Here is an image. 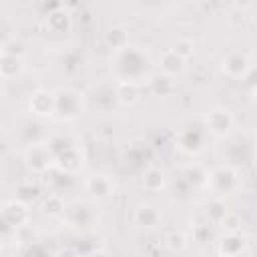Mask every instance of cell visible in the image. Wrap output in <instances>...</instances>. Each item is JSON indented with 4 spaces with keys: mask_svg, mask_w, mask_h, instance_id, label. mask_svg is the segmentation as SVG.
I'll list each match as a JSON object with an SVG mask.
<instances>
[{
    "mask_svg": "<svg viewBox=\"0 0 257 257\" xmlns=\"http://www.w3.org/2000/svg\"><path fill=\"white\" fill-rule=\"evenodd\" d=\"M207 187L213 191L215 197L225 199V195H233L241 187V173L233 165H219L209 171Z\"/></svg>",
    "mask_w": 257,
    "mask_h": 257,
    "instance_id": "obj_1",
    "label": "cell"
},
{
    "mask_svg": "<svg viewBox=\"0 0 257 257\" xmlns=\"http://www.w3.org/2000/svg\"><path fill=\"white\" fill-rule=\"evenodd\" d=\"M84 110V94L76 88H62L54 92V114L60 118H76Z\"/></svg>",
    "mask_w": 257,
    "mask_h": 257,
    "instance_id": "obj_2",
    "label": "cell"
},
{
    "mask_svg": "<svg viewBox=\"0 0 257 257\" xmlns=\"http://www.w3.org/2000/svg\"><path fill=\"white\" fill-rule=\"evenodd\" d=\"M24 163L32 173L42 175L54 167V153L50 151L46 141H34L24 151Z\"/></svg>",
    "mask_w": 257,
    "mask_h": 257,
    "instance_id": "obj_3",
    "label": "cell"
},
{
    "mask_svg": "<svg viewBox=\"0 0 257 257\" xmlns=\"http://www.w3.org/2000/svg\"><path fill=\"white\" fill-rule=\"evenodd\" d=\"M235 126V116L227 106H213L207 114H205V128L209 135L217 137V139H225L227 135H231Z\"/></svg>",
    "mask_w": 257,
    "mask_h": 257,
    "instance_id": "obj_4",
    "label": "cell"
},
{
    "mask_svg": "<svg viewBox=\"0 0 257 257\" xmlns=\"http://www.w3.org/2000/svg\"><path fill=\"white\" fill-rule=\"evenodd\" d=\"M249 56L241 50H231L221 58V70L231 80H243V76L249 72Z\"/></svg>",
    "mask_w": 257,
    "mask_h": 257,
    "instance_id": "obj_5",
    "label": "cell"
},
{
    "mask_svg": "<svg viewBox=\"0 0 257 257\" xmlns=\"http://www.w3.org/2000/svg\"><path fill=\"white\" fill-rule=\"evenodd\" d=\"M54 167L64 175H74L84 167V151L78 145H70L62 153L54 155Z\"/></svg>",
    "mask_w": 257,
    "mask_h": 257,
    "instance_id": "obj_6",
    "label": "cell"
},
{
    "mask_svg": "<svg viewBox=\"0 0 257 257\" xmlns=\"http://www.w3.org/2000/svg\"><path fill=\"white\" fill-rule=\"evenodd\" d=\"M0 217L4 219V223L12 229H20L24 225H28L30 221V209L24 201L16 199V201H6L0 207Z\"/></svg>",
    "mask_w": 257,
    "mask_h": 257,
    "instance_id": "obj_7",
    "label": "cell"
},
{
    "mask_svg": "<svg viewBox=\"0 0 257 257\" xmlns=\"http://www.w3.org/2000/svg\"><path fill=\"white\" fill-rule=\"evenodd\" d=\"M133 221L137 227H141L145 231H153L163 225V213L153 203H139L133 211Z\"/></svg>",
    "mask_w": 257,
    "mask_h": 257,
    "instance_id": "obj_8",
    "label": "cell"
},
{
    "mask_svg": "<svg viewBox=\"0 0 257 257\" xmlns=\"http://www.w3.org/2000/svg\"><path fill=\"white\" fill-rule=\"evenodd\" d=\"M203 143H205V133L203 128H197V126L181 128L175 137V147L187 155H197L203 149Z\"/></svg>",
    "mask_w": 257,
    "mask_h": 257,
    "instance_id": "obj_9",
    "label": "cell"
},
{
    "mask_svg": "<svg viewBox=\"0 0 257 257\" xmlns=\"http://www.w3.org/2000/svg\"><path fill=\"white\" fill-rule=\"evenodd\" d=\"M84 187L94 199H108V197H112L116 193V183L106 173H94V175L86 177Z\"/></svg>",
    "mask_w": 257,
    "mask_h": 257,
    "instance_id": "obj_10",
    "label": "cell"
},
{
    "mask_svg": "<svg viewBox=\"0 0 257 257\" xmlns=\"http://www.w3.org/2000/svg\"><path fill=\"white\" fill-rule=\"evenodd\" d=\"M245 249H247V239L241 233H225L217 243L219 257H241Z\"/></svg>",
    "mask_w": 257,
    "mask_h": 257,
    "instance_id": "obj_11",
    "label": "cell"
},
{
    "mask_svg": "<svg viewBox=\"0 0 257 257\" xmlns=\"http://www.w3.org/2000/svg\"><path fill=\"white\" fill-rule=\"evenodd\" d=\"M28 108L30 112L38 114V116H50L54 114V92L50 90H34L28 98Z\"/></svg>",
    "mask_w": 257,
    "mask_h": 257,
    "instance_id": "obj_12",
    "label": "cell"
},
{
    "mask_svg": "<svg viewBox=\"0 0 257 257\" xmlns=\"http://www.w3.org/2000/svg\"><path fill=\"white\" fill-rule=\"evenodd\" d=\"M159 66H161V74L175 78V76H181L187 70V60L183 56H179L175 50L167 48L159 58Z\"/></svg>",
    "mask_w": 257,
    "mask_h": 257,
    "instance_id": "obj_13",
    "label": "cell"
},
{
    "mask_svg": "<svg viewBox=\"0 0 257 257\" xmlns=\"http://www.w3.org/2000/svg\"><path fill=\"white\" fill-rule=\"evenodd\" d=\"M114 100L118 104H122V106H133L139 100V84L135 80H126V78L116 82V86H114Z\"/></svg>",
    "mask_w": 257,
    "mask_h": 257,
    "instance_id": "obj_14",
    "label": "cell"
},
{
    "mask_svg": "<svg viewBox=\"0 0 257 257\" xmlns=\"http://www.w3.org/2000/svg\"><path fill=\"white\" fill-rule=\"evenodd\" d=\"M143 189L149 193H159L167 187V173L161 167H149L143 173Z\"/></svg>",
    "mask_w": 257,
    "mask_h": 257,
    "instance_id": "obj_15",
    "label": "cell"
},
{
    "mask_svg": "<svg viewBox=\"0 0 257 257\" xmlns=\"http://www.w3.org/2000/svg\"><path fill=\"white\" fill-rule=\"evenodd\" d=\"M24 70V62L20 56H14V54H6L0 50V76L10 80V78H16L20 72Z\"/></svg>",
    "mask_w": 257,
    "mask_h": 257,
    "instance_id": "obj_16",
    "label": "cell"
},
{
    "mask_svg": "<svg viewBox=\"0 0 257 257\" xmlns=\"http://www.w3.org/2000/svg\"><path fill=\"white\" fill-rule=\"evenodd\" d=\"M207 177L209 171L201 165V163H189L183 167V179L191 185V187H207Z\"/></svg>",
    "mask_w": 257,
    "mask_h": 257,
    "instance_id": "obj_17",
    "label": "cell"
},
{
    "mask_svg": "<svg viewBox=\"0 0 257 257\" xmlns=\"http://www.w3.org/2000/svg\"><path fill=\"white\" fill-rule=\"evenodd\" d=\"M40 207H42V213L48 215V217H52V219H58V217H62L66 213V203L62 199V195H58V193L46 195L42 199V205Z\"/></svg>",
    "mask_w": 257,
    "mask_h": 257,
    "instance_id": "obj_18",
    "label": "cell"
},
{
    "mask_svg": "<svg viewBox=\"0 0 257 257\" xmlns=\"http://www.w3.org/2000/svg\"><path fill=\"white\" fill-rule=\"evenodd\" d=\"M104 42H106L112 50L120 52V50H124V48L128 46V30L122 28V26H110V28L106 30V34H104Z\"/></svg>",
    "mask_w": 257,
    "mask_h": 257,
    "instance_id": "obj_19",
    "label": "cell"
},
{
    "mask_svg": "<svg viewBox=\"0 0 257 257\" xmlns=\"http://www.w3.org/2000/svg\"><path fill=\"white\" fill-rule=\"evenodd\" d=\"M149 88H151V92H153L155 96L167 98V96H171L173 90H175V80H173L171 76H165V74H155V76L151 78V82H149Z\"/></svg>",
    "mask_w": 257,
    "mask_h": 257,
    "instance_id": "obj_20",
    "label": "cell"
},
{
    "mask_svg": "<svg viewBox=\"0 0 257 257\" xmlns=\"http://www.w3.org/2000/svg\"><path fill=\"white\" fill-rule=\"evenodd\" d=\"M46 24L54 32H64V30H68L72 26V20L64 10H54V12H50L46 16Z\"/></svg>",
    "mask_w": 257,
    "mask_h": 257,
    "instance_id": "obj_21",
    "label": "cell"
},
{
    "mask_svg": "<svg viewBox=\"0 0 257 257\" xmlns=\"http://www.w3.org/2000/svg\"><path fill=\"white\" fill-rule=\"evenodd\" d=\"M225 233H241V229H243V217L239 215V213H235V211H227L221 219H219V223H217Z\"/></svg>",
    "mask_w": 257,
    "mask_h": 257,
    "instance_id": "obj_22",
    "label": "cell"
},
{
    "mask_svg": "<svg viewBox=\"0 0 257 257\" xmlns=\"http://www.w3.org/2000/svg\"><path fill=\"white\" fill-rule=\"evenodd\" d=\"M229 209H227V205H225V199H221V197H211V201L207 203V215H209V219L213 221V223H219V219L227 213Z\"/></svg>",
    "mask_w": 257,
    "mask_h": 257,
    "instance_id": "obj_23",
    "label": "cell"
},
{
    "mask_svg": "<svg viewBox=\"0 0 257 257\" xmlns=\"http://www.w3.org/2000/svg\"><path fill=\"white\" fill-rule=\"evenodd\" d=\"M163 245L169 249V251H183L185 247H187V237H185V233H181V231H171V233H167L165 235V239H163Z\"/></svg>",
    "mask_w": 257,
    "mask_h": 257,
    "instance_id": "obj_24",
    "label": "cell"
},
{
    "mask_svg": "<svg viewBox=\"0 0 257 257\" xmlns=\"http://www.w3.org/2000/svg\"><path fill=\"white\" fill-rule=\"evenodd\" d=\"M171 50H175L179 56H183L185 60H189V56L195 52V44H193V40H189V38H177V42L173 44Z\"/></svg>",
    "mask_w": 257,
    "mask_h": 257,
    "instance_id": "obj_25",
    "label": "cell"
},
{
    "mask_svg": "<svg viewBox=\"0 0 257 257\" xmlns=\"http://www.w3.org/2000/svg\"><path fill=\"white\" fill-rule=\"evenodd\" d=\"M211 239V229H209V225H197L195 227V241L197 243H205V241H209Z\"/></svg>",
    "mask_w": 257,
    "mask_h": 257,
    "instance_id": "obj_26",
    "label": "cell"
},
{
    "mask_svg": "<svg viewBox=\"0 0 257 257\" xmlns=\"http://www.w3.org/2000/svg\"><path fill=\"white\" fill-rule=\"evenodd\" d=\"M56 257H78V253L74 249H70V247H64V249H60L56 253Z\"/></svg>",
    "mask_w": 257,
    "mask_h": 257,
    "instance_id": "obj_27",
    "label": "cell"
},
{
    "mask_svg": "<svg viewBox=\"0 0 257 257\" xmlns=\"http://www.w3.org/2000/svg\"><path fill=\"white\" fill-rule=\"evenodd\" d=\"M86 257H110V255H108V251H104V249H96V251H92V253L86 255Z\"/></svg>",
    "mask_w": 257,
    "mask_h": 257,
    "instance_id": "obj_28",
    "label": "cell"
},
{
    "mask_svg": "<svg viewBox=\"0 0 257 257\" xmlns=\"http://www.w3.org/2000/svg\"><path fill=\"white\" fill-rule=\"evenodd\" d=\"M0 247H2V237H0Z\"/></svg>",
    "mask_w": 257,
    "mask_h": 257,
    "instance_id": "obj_29",
    "label": "cell"
},
{
    "mask_svg": "<svg viewBox=\"0 0 257 257\" xmlns=\"http://www.w3.org/2000/svg\"><path fill=\"white\" fill-rule=\"evenodd\" d=\"M0 207H2V205H0Z\"/></svg>",
    "mask_w": 257,
    "mask_h": 257,
    "instance_id": "obj_30",
    "label": "cell"
}]
</instances>
